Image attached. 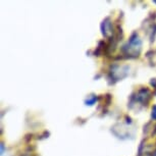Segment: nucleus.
I'll use <instances>...</instances> for the list:
<instances>
[{"mask_svg":"<svg viewBox=\"0 0 156 156\" xmlns=\"http://www.w3.org/2000/svg\"><path fill=\"white\" fill-rule=\"evenodd\" d=\"M142 49V41L135 33L129 38V42L122 47V52L129 57H138Z\"/></svg>","mask_w":156,"mask_h":156,"instance_id":"f257e3e1","label":"nucleus"},{"mask_svg":"<svg viewBox=\"0 0 156 156\" xmlns=\"http://www.w3.org/2000/svg\"><path fill=\"white\" fill-rule=\"evenodd\" d=\"M101 30H102V34L103 36L105 37H111L113 34V28H112V23H111L110 20L105 19L101 23Z\"/></svg>","mask_w":156,"mask_h":156,"instance_id":"f03ea898","label":"nucleus"},{"mask_svg":"<svg viewBox=\"0 0 156 156\" xmlns=\"http://www.w3.org/2000/svg\"><path fill=\"white\" fill-rule=\"evenodd\" d=\"M150 98H151V92H150L148 89H141L137 94L138 101L143 103L144 105L149 102Z\"/></svg>","mask_w":156,"mask_h":156,"instance_id":"7ed1b4c3","label":"nucleus"},{"mask_svg":"<svg viewBox=\"0 0 156 156\" xmlns=\"http://www.w3.org/2000/svg\"><path fill=\"white\" fill-rule=\"evenodd\" d=\"M96 101H97V97L96 96H92V97H89V98L85 101V103H86L87 105H93Z\"/></svg>","mask_w":156,"mask_h":156,"instance_id":"20e7f679","label":"nucleus"},{"mask_svg":"<svg viewBox=\"0 0 156 156\" xmlns=\"http://www.w3.org/2000/svg\"><path fill=\"white\" fill-rule=\"evenodd\" d=\"M151 116H152V119H156V105H155V106H153V108H152Z\"/></svg>","mask_w":156,"mask_h":156,"instance_id":"39448f33","label":"nucleus"},{"mask_svg":"<svg viewBox=\"0 0 156 156\" xmlns=\"http://www.w3.org/2000/svg\"><path fill=\"white\" fill-rule=\"evenodd\" d=\"M3 152H4V145L3 143H1V154H3Z\"/></svg>","mask_w":156,"mask_h":156,"instance_id":"423d86ee","label":"nucleus"},{"mask_svg":"<svg viewBox=\"0 0 156 156\" xmlns=\"http://www.w3.org/2000/svg\"><path fill=\"white\" fill-rule=\"evenodd\" d=\"M152 156H156V151H155L154 153H153V155H152Z\"/></svg>","mask_w":156,"mask_h":156,"instance_id":"0eeeda50","label":"nucleus"},{"mask_svg":"<svg viewBox=\"0 0 156 156\" xmlns=\"http://www.w3.org/2000/svg\"><path fill=\"white\" fill-rule=\"evenodd\" d=\"M23 156H29V155H23Z\"/></svg>","mask_w":156,"mask_h":156,"instance_id":"6e6552de","label":"nucleus"},{"mask_svg":"<svg viewBox=\"0 0 156 156\" xmlns=\"http://www.w3.org/2000/svg\"><path fill=\"white\" fill-rule=\"evenodd\" d=\"M154 2H155V3H156V1H154Z\"/></svg>","mask_w":156,"mask_h":156,"instance_id":"1a4fd4ad","label":"nucleus"}]
</instances>
